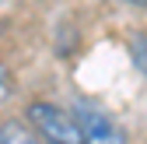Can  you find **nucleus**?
Segmentation results:
<instances>
[{
	"mask_svg": "<svg viewBox=\"0 0 147 144\" xmlns=\"http://www.w3.org/2000/svg\"><path fill=\"white\" fill-rule=\"evenodd\" d=\"M28 127L49 144H81V123L74 109H63L56 102H32L28 105Z\"/></svg>",
	"mask_w": 147,
	"mask_h": 144,
	"instance_id": "nucleus-1",
	"label": "nucleus"
},
{
	"mask_svg": "<svg viewBox=\"0 0 147 144\" xmlns=\"http://www.w3.org/2000/svg\"><path fill=\"white\" fill-rule=\"evenodd\" d=\"M81 123V144H126V134L116 127V120L95 109V105H77L74 109Z\"/></svg>",
	"mask_w": 147,
	"mask_h": 144,
	"instance_id": "nucleus-2",
	"label": "nucleus"
},
{
	"mask_svg": "<svg viewBox=\"0 0 147 144\" xmlns=\"http://www.w3.org/2000/svg\"><path fill=\"white\" fill-rule=\"evenodd\" d=\"M0 144H42V141H39V134L28 123L7 120V123H0Z\"/></svg>",
	"mask_w": 147,
	"mask_h": 144,
	"instance_id": "nucleus-3",
	"label": "nucleus"
},
{
	"mask_svg": "<svg viewBox=\"0 0 147 144\" xmlns=\"http://www.w3.org/2000/svg\"><path fill=\"white\" fill-rule=\"evenodd\" d=\"M133 60H137V67L147 70V35H137L133 39Z\"/></svg>",
	"mask_w": 147,
	"mask_h": 144,
	"instance_id": "nucleus-4",
	"label": "nucleus"
},
{
	"mask_svg": "<svg viewBox=\"0 0 147 144\" xmlns=\"http://www.w3.org/2000/svg\"><path fill=\"white\" fill-rule=\"evenodd\" d=\"M7 92H11V70H7L4 63H0V98H4Z\"/></svg>",
	"mask_w": 147,
	"mask_h": 144,
	"instance_id": "nucleus-5",
	"label": "nucleus"
},
{
	"mask_svg": "<svg viewBox=\"0 0 147 144\" xmlns=\"http://www.w3.org/2000/svg\"><path fill=\"white\" fill-rule=\"evenodd\" d=\"M130 4H137V7H147V0H130Z\"/></svg>",
	"mask_w": 147,
	"mask_h": 144,
	"instance_id": "nucleus-6",
	"label": "nucleus"
}]
</instances>
